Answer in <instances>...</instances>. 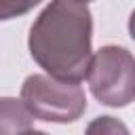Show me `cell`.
<instances>
[{
  "label": "cell",
  "instance_id": "6da1fadb",
  "mask_svg": "<svg viewBox=\"0 0 135 135\" xmlns=\"http://www.w3.org/2000/svg\"><path fill=\"white\" fill-rule=\"evenodd\" d=\"M93 17L86 2L51 0L30 27V55L53 78L80 82L93 57Z\"/></svg>",
  "mask_w": 135,
  "mask_h": 135
},
{
  "label": "cell",
  "instance_id": "7a4b0ae2",
  "mask_svg": "<svg viewBox=\"0 0 135 135\" xmlns=\"http://www.w3.org/2000/svg\"><path fill=\"white\" fill-rule=\"evenodd\" d=\"M21 101L30 114L46 122H74L86 110V95L78 82L32 74L21 84Z\"/></svg>",
  "mask_w": 135,
  "mask_h": 135
},
{
  "label": "cell",
  "instance_id": "3957f363",
  "mask_svg": "<svg viewBox=\"0 0 135 135\" xmlns=\"http://www.w3.org/2000/svg\"><path fill=\"white\" fill-rule=\"evenodd\" d=\"M86 80L95 99L110 108H124L135 97V59L129 49L101 46L89 63Z\"/></svg>",
  "mask_w": 135,
  "mask_h": 135
},
{
  "label": "cell",
  "instance_id": "277c9868",
  "mask_svg": "<svg viewBox=\"0 0 135 135\" xmlns=\"http://www.w3.org/2000/svg\"><path fill=\"white\" fill-rule=\"evenodd\" d=\"M34 116L21 99L0 97V135H21L32 129Z\"/></svg>",
  "mask_w": 135,
  "mask_h": 135
},
{
  "label": "cell",
  "instance_id": "5b68a950",
  "mask_svg": "<svg viewBox=\"0 0 135 135\" xmlns=\"http://www.w3.org/2000/svg\"><path fill=\"white\" fill-rule=\"evenodd\" d=\"M84 135H131L127 124L114 116H97L86 124Z\"/></svg>",
  "mask_w": 135,
  "mask_h": 135
},
{
  "label": "cell",
  "instance_id": "8992f818",
  "mask_svg": "<svg viewBox=\"0 0 135 135\" xmlns=\"http://www.w3.org/2000/svg\"><path fill=\"white\" fill-rule=\"evenodd\" d=\"M42 0H0V21L21 17L38 6Z\"/></svg>",
  "mask_w": 135,
  "mask_h": 135
},
{
  "label": "cell",
  "instance_id": "52a82bcc",
  "mask_svg": "<svg viewBox=\"0 0 135 135\" xmlns=\"http://www.w3.org/2000/svg\"><path fill=\"white\" fill-rule=\"evenodd\" d=\"M21 135H49V133H44V131H36V129H27V131H23Z\"/></svg>",
  "mask_w": 135,
  "mask_h": 135
},
{
  "label": "cell",
  "instance_id": "ba28073f",
  "mask_svg": "<svg viewBox=\"0 0 135 135\" xmlns=\"http://www.w3.org/2000/svg\"><path fill=\"white\" fill-rule=\"evenodd\" d=\"M78 2H91V0H78Z\"/></svg>",
  "mask_w": 135,
  "mask_h": 135
}]
</instances>
